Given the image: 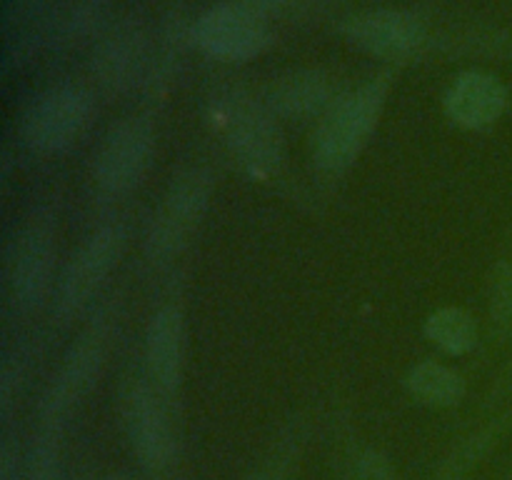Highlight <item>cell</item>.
<instances>
[{
  "label": "cell",
  "mask_w": 512,
  "mask_h": 480,
  "mask_svg": "<svg viewBox=\"0 0 512 480\" xmlns=\"http://www.w3.org/2000/svg\"><path fill=\"white\" fill-rule=\"evenodd\" d=\"M388 90V78L370 80L340 95L338 103L318 120V130L313 135V160L320 170L343 173L358 160L383 118Z\"/></svg>",
  "instance_id": "6da1fadb"
},
{
  "label": "cell",
  "mask_w": 512,
  "mask_h": 480,
  "mask_svg": "<svg viewBox=\"0 0 512 480\" xmlns=\"http://www.w3.org/2000/svg\"><path fill=\"white\" fill-rule=\"evenodd\" d=\"M213 188L208 168H188L170 183L145 233V258L150 263L168 265L183 255L208 213Z\"/></svg>",
  "instance_id": "7a4b0ae2"
},
{
  "label": "cell",
  "mask_w": 512,
  "mask_h": 480,
  "mask_svg": "<svg viewBox=\"0 0 512 480\" xmlns=\"http://www.w3.org/2000/svg\"><path fill=\"white\" fill-rule=\"evenodd\" d=\"M125 243H128V228L123 220H108L98 225L75 250L53 290V313L60 323H68L83 313L85 305L98 295L118 260L123 258Z\"/></svg>",
  "instance_id": "3957f363"
},
{
  "label": "cell",
  "mask_w": 512,
  "mask_h": 480,
  "mask_svg": "<svg viewBox=\"0 0 512 480\" xmlns=\"http://www.w3.org/2000/svg\"><path fill=\"white\" fill-rule=\"evenodd\" d=\"M95 100L83 85L58 83L40 90L20 120L23 143L38 155L68 150L88 128Z\"/></svg>",
  "instance_id": "277c9868"
},
{
  "label": "cell",
  "mask_w": 512,
  "mask_h": 480,
  "mask_svg": "<svg viewBox=\"0 0 512 480\" xmlns=\"http://www.w3.org/2000/svg\"><path fill=\"white\" fill-rule=\"evenodd\" d=\"M155 153V128L148 118H125L105 133L93 158V185L105 198H125L143 183Z\"/></svg>",
  "instance_id": "5b68a950"
},
{
  "label": "cell",
  "mask_w": 512,
  "mask_h": 480,
  "mask_svg": "<svg viewBox=\"0 0 512 480\" xmlns=\"http://www.w3.org/2000/svg\"><path fill=\"white\" fill-rule=\"evenodd\" d=\"M8 293L18 313H33L45 303L55 278V223L40 213L20 228L8 253Z\"/></svg>",
  "instance_id": "8992f818"
},
{
  "label": "cell",
  "mask_w": 512,
  "mask_h": 480,
  "mask_svg": "<svg viewBox=\"0 0 512 480\" xmlns=\"http://www.w3.org/2000/svg\"><path fill=\"white\" fill-rule=\"evenodd\" d=\"M193 40L210 58L243 63L258 58L273 45V30L268 18L228 0L208 8L195 20Z\"/></svg>",
  "instance_id": "52a82bcc"
},
{
  "label": "cell",
  "mask_w": 512,
  "mask_h": 480,
  "mask_svg": "<svg viewBox=\"0 0 512 480\" xmlns=\"http://www.w3.org/2000/svg\"><path fill=\"white\" fill-rule=\"evenodd\" d=\"M103 363L105 335L100 330H88L70 345L63 363L58 365L53 380L45 388L43 400H40V425L63 430L65 420L93 390Z\"/></svg>",
  "instance_id": "ba28073f"
},
{
  "label": "cell",
  "mask_w": 512,
  "mask_h": 480,
  "mask_svg": "<svg viewBox=\"0 0 512 480\" xmlns=\"http://www.w3.org/2000/svg\"><path fill=\"white\" fill-rule=\"evenodd\" d=\"M123 425L135 458L148 470H165L178 458V438L165 398L153 383H133L123 400Z\"/></svg>",
  "instance_id": "9c48e42d"
},
{
  "label": "cell",
  "mask_w": 512,
  "mask_h": 480,
  "mask_svg": "<svg viewBox=\"0 0 512 480\" xmlns=\"http://www.w3.org/2000/svg\"><path fill=\"white\" fill-rule=\"evenodd\" d=\"M225 138L233 158L253 178H270L283 165V130L265 105L230 110L225 115Z\"/></svg>",
  "instance_id": "30bf717a"
},
{
  "label": "cell",
  "mask_w": 512,
  "mask_h": 480,
  "mask_svg": "<svg viewBox=\"0 0 512 480\" xmlns=\"http://www.w3.org/2000/svg\"><path fill=\"white\" fill-rule=\"evenodd\" d=\"M343 35L353 48L385 60H400L420 50L428 30L420 15L410 10L380 8L360 13L343 25Z\"/></svg>",
  "instance_id": "8fae6325"
},
{
  "label": "cell",
  "mask_w": 512,
  "mask_h": 480,
  "mask_svg": "<svg viewBox=\"0 0 512 480\" xmlns=\"http://www.w3.org/2000/svg\"><path fill=\"white\" fill-rule=\"evenodd\" d=\"M145 65H148V38L135 23H123L108 30L98 40L90 60L95 80L110 95L133 88L143 78Z\"/></svg>",
  "instance_id": "7c38bea8"
},
{
  "label": "cell",
  "mask_w": 512,
  "mask_h": 480,
  "mask_svg": "<svg viewBox=\"0 0 512 480\" xmlns=\"http://www.w3.org/2000/svg\"><path fill=\"white\" fill-rule=\"evenodd\" d=\"M335 103L338 95L333 78L318 68L288 70L265 93V108L285 120H320Z\"/></svg>",
  "instance_id": "4fadbf2b"
},
{
  "label": "cell",
  "mask_w": 512,
  "mask_h": 480,
  "mask_svg": "<svg viewBox=\"0 0 512 480\" xmlns=\"http://www.w3.org/2000/svg\"><path fill=\"white\" fill-rule=\"evenodd\" d=\"M145 363L150 383L163 398H173L183 385L185 370V318L175 305L155 310L145 333Z\"/></svg>",
  "instance_id": "5bb4252c"
},
{
  "label": "cell",
  "mask_w": 512,
  "mask_h": 480,
  "mask_svg": "<svg viewBox=\"0 0 512 480\" xmlns=\"http://www.w3.org/2000/svg\"><path fill=\"white\" fill-rule=\"evenodd\" d=\"M508 100L503 80L483 70H465L445 93V113L460 128L483 130L503 118Z\"/></svg>",
  "instance_id": "9a60e30c"
},
{
  "label": "cell",
  "mask_w": 512,
  "mask_h": 480,
  "mask_svg": "<svg viewBox=\"0 0 512 480\" xmlns=\"http://www.w3.org/2000/svg\"><path fill=\"white\" fill-rule=\"evenodd\" d=\"M405 388L418 403L430 405V408H453L465 398V390H468L463 375L435 360L415 365L405 378Z\"/></svg>",
  "instance_id": "2e32d148"
},
{
  "label": "cell",
  "mask_w": 512,
  "mask_h": 480,
  "mask_svg": "<svg viewBox=\"0 0 512 480\" xmlns=\"http://www.w3.org/2000/svg\"><path fill=\"white\" fill-rule=\"evenodd\" d=\"M425 338L448 355H465L478 345V323L468 310L445 305L425 320Z\"/></svg>",
  "instance_id": "e0dca14e"
},
{
  "label": "cell",
  "mask_w": 512,
  "mask_h": 480,
  "mask_svg": "<svg viewBox=\"0 0 512 480\" xmlns=\"http://www.w3.org/2000/svg\"><path fill=\"white\" fill-rule=\"evenodd\" d=\"M503 428L505 420H500V423L485 425V428L475 430L468 438H463V443L455 445L453 453L443 460V465H440L433 480H470L475 468L483 463L485 455H488L490 450H493V445L500 440Z\"/></svg>",
  "instance_id": "ac0fdd59"
},
{
  "label": "cell",
  "mask_w": 512,
  "mask_h": 480,
  "mask_svg": "<svg viewBox=\"0 0 512 480\" xmlns=\"http://www.w3.org/2000/svg\"><path fill=\"white\" fill-rule=\"evenodd\" d=\"M105 18V0H70L53 20V38L58 43H80L100 28Z\"/></svg>",
  "instance_id": "d6986e66"
},
{
  "label": "cell",
  "mask_w": 512,
  "mask_h": 480,
  "mask_svg": "<svg viewBox=\"0 0 512 480\" xmlns=\"http://www.w3.org/2000/svg\"><path fill=\"white\" fill-rule=\"evenodd\" d=\"M63 430L40 425L23 460V480H58Z\"/></svg>",
  "instance_id": "ffe728a7"
},
{
  "label": "cell",
  "mask_w": 512,
  "mask_h": 480,
  "mask_svg": "<svg viewBox=\"0 0 512 480\" xmlns=\"http://www.w3.org/2000/svg\"><path fill=\"white\" fill-rule=\"evenodd\" d=\"M345 480H398L393 460L380 448H363L350 460Z\"/></svg>",
  "instance_id": "44dd1931"
},
{
  "label": "cell",
  "mask_w": 512,
  "mask_h": 480,
  "mask_svg": "<svg viewBox=\"0 0 512 480\" xmlns=\"http://www.w3.org/2000/svg\"><path fill=\"white\" fill-rule=\"evenodd\" d=\"M490 320L498 330H512V260L503 265L490 285Z\"/></svg>",
  "instance_id": "7402d4cb"
},
{
  "label": "cell",
  "mask_w": 512,
  "mask_h": 480,
  "mask_svg": "<svg viewBox=\"0 0 512 480\" xmlns=\"http://www.w3.org/2000/svg\"><path fill=\"white\" fill-rule=\"evenodd\" d=\"M40 8V0H3V28L10 33V28H18L20 23L30 18Z\"/></svg>",
  "instance_id": "603a6c76"
},
{
  "label": "cell",
  "mask_w": 512,
  "mask_h": 480,
  "mask_svg": "<svg viewBox=\"0 0 512 480\" xmlns=\"http://www.w3.org/2000/svg\"><path fill=\"white\" fill-rule=\"evenodd\" d=\"M233 3L243 5V8L253 10V13H258V15H263V18H268V15L283 13V10L290 8V5H293L295 0H233Z\"/></svg>",
  "instance_id": "cb8c5ba5"
},
{
  "label": "cell",
  "mask_w": 512,
  "mask_h": 480,
  "mask_svg": "<svg viewBox=\"0 0 512 480\" xmlns=\"http://www.w3.org/2000/svg\"><path fill=\"white\" fill-rule=\"evenodd\" d=\"M253 480H285V478L280 473H260L258 478H253Z\"/></svg>",
  "instance_id": "d4e9b609"
},
{
  "label": "cell",
  "mask_w": 512,
  "mask_h": 480,
  "mask_svg": "<svg viewBox=\"0 0 512 480\" xmlns=\"http://www.w3.org/2000/svg\"><path fill=\"white\" fill-rule=\"evenodd\" d=\"M105 480H135V478H130V475H110V478Z\"/></svg>",
  "instance_id": "484cf974"
}]
</instances>
